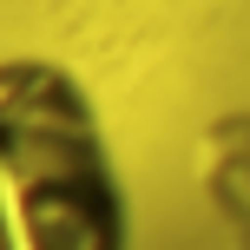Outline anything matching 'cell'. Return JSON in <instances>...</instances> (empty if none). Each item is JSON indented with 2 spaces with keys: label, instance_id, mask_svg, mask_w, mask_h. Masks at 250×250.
Wrapping results in <instances>:
<instances>
[{
  "label": "cell",
  "instance_id": "6da1fadb",
  "mask_svg": "<svg viewBox=\"0 0 250 250\" xmlns=\"http://www.w3.org/2000/svg\"><path fill=\"white\" fill-rule=\"evenodd\" d=\"M0 250H132L105 112L53 53H0Z\"/></svg>",
  "mask_w": 250,
  "mask_h": 250
},
{
  "label": "cell",
  "instance_id": "7a4b0ae2",
  "mask_svg": "<svg viewBox=\"0 0 250 250\" xmlns=\"http://www.w3.org/2000/svg\"><path fill=\"white\" fill-rule=\"evenodd\" d=\"M237 250H250V224H244V230H237Z\"/></svg>",
  "mask_w": 250,
  "mask_h": 250
}]
</instances>
